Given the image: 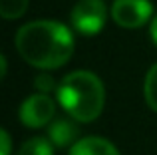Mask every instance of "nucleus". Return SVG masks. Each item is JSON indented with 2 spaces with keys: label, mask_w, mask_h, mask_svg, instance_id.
I'll return each instance as SVG.
<instances>
[{
  "label": "nucleus",
  "mask_w": 157,
  "mask_h": 155,
  "mask_svg": "<svg viewBox=\"0 0 157 155\" xmlns=\"http://www.w3.org/2000/svg\"><path fill=\"white\" fill-rule=\"evenodd\" d=\"M80 129L76 125V119H54L48 125V139L52 141L54 147H70L80 141Z\"/></svg>",
  "instance_id": "6"
},
{
  "label": "nucleus",
  "mask_w": 157,
  "mask_h": 155,
  "mask_svg": "<svg viewBox=\"0 0 157 155\" xmlns=\"http://www.w3.org/2000/svg\"><path fill=\"white\" fill-rule=\"evenodd\" d=\"M34 85H36V89H38L40 93H46V96L52 92V89H58V85H56V81H54V78H52V76H48L46 72H44V74H38V76H36Z\"/></svg>",
  "instance_id": "11"
},
{
  "label": "nucleus",
  "mask_w": 157,
  "mask_h": 155,
  "mask_svg": "<svg viewBox=\"0 0 157 155\" xmlns=\"http://www.w3.org/2000/svg\"><path fill=\"white\" fill-rule=\"evenodd\" d=\"M153 16V6L149 0H113L111 18L123 28H139Z\"/></svg>",
  "instance_id": "4"
},
{
  "label": "nucleus",
  "mask_w": 157,
  "mask_h": 155,
  "mask_svg": "<svg viewBox=\"0 0 157 155\" xmlns=\"http://www.w3.org/2000/svg\"><path fill=\"white\" fill-rule=\"evenodd\" d=\"M14 46L30 66L40 70L60 68L74 54V36L56 20H34L16 32Z\"/></svg>",
  "instance_id": "1"
},
{
  "label": "nucleus",
  "mask_w": 157,
  "mask_h": 155,
  "mask_svg": "<svg viewBox=\"0 0 157 155\" xmlns=\"http://www.w3.org/2000/svg\"><path fill=\"white\" fill-rule=\"evenodd\" d=\"M28 10V0H0V16L6 20L20 18Z\"/></svg>",
  "instance_id": "10"
},
{
  "label": "nucleus",
  "mask_w": 157,
  "mask_h": 155,
  "mask_svg": "<svg viewBox=\"0 0 157 155\" xmlns=\"http://www.w3.org/2000/svg\"><path fill=\"white\" fill-rule=\"evenodd\" d=\"M107 6L104 0H78L72 8V26L84 36H94L104 28Z\"/></svg>",
  "instance_id": "3"
},
{
  "label": "nucleus",
  "mask_w": 157,
  "mask_h": 155,
  "mask_svg": "<svg viewBox=\"0 0 157 155\" xmlns=\"http://www.w3.org/2000/svg\"><path fill=\"white\" fill-rule=\"evenodd\" d=\"M56 104L46 93H32L20 105V121L26 127H44L52 123Z\"/></svg>",
  "instance_id": "5"
},
{
  "label": "nucleus",
  "mask_w": 157,
  "mask_h": 155,
  "mask_svg": "<svg viewBox=\"0 0 157 155\" xmlns=\"http://www.w3.org/2000/svg\"><path fill=\"white\" fill-rule=\"evenodd\" d=\"M143 96L153 112H157V62L147 70L145 81H143Z\"/></svg>",
  "instance_id": "9"
},
{
  "label": "nucleus",
  "mask_w": 157,
  "mask_h": 155,
  "mask_svg": "<svg viewBox=\"0 0 157 155\" xmlns=\"http://www.w3.org/2000/svg\"><path fill=\"white\" fill-rule=\"evenodd\" d=\"M149 34H151V40L155 42V46H157V16L153 20H151V28H149Z\"/></svg>",
  "instance_id": "13"
},
{
  "label": "nucleus",
  "mask_w": 157,
  "mask_h": 155,
  "mask_svg": "<svg viewBox=\"0 0 157 155\" xmlns=\"http://www.w3.org/2000/svg\"><path fill=\"white\" fill-rule=\"evenodd\" d=\"M0 143H2V153H0V155H10L12 141H10V135H8L6 129H2V131H0Z\"/></svg>",
  "instance_id": "12"
},
{
  "label": "nucleus",
  "mask_w": 157,
  "mask_h": 155,
  "mask_svg": "<svg viewBox=\"0 0 157 155\" xmlns=\"http://www.w3.org/2000/svg\"><path fill=\"white\" fill-rule=\"evenodd\" d=\"M70 155H119V151L111 141L105 139V137L88 135V137H82V139L70 149Z\"/></svg>",
  "instance_id": "7"
},
{
  "label": "nucleus",
  "mask_w": 157,
  "mask_h": 155,
  "mask_svg": "<svg viewBox=\"0 0 157 155\" xmlns=\"http://www.w3.org/2000/svg\"><path fill=\"white\" fill-rule=\"evenodd\" d=\"M0 76H2V78L6 76V56H4V54L0 56Z\"/></svg>",
  "instance_id": "14"
},
{
  "label": "nucleus",
  "mask_w": 157,
  "mask_h": 155,
  "mask_svg": "<svg viewBox=\"0 0 157 155\" xmlns=\"http://www.w3.org/2000/svg\"><path fill=\"white\" fill-rule=\"evenodd\" d=\"M56 93L64 112L80 123L98 119L105 104L104 84L90 70H76L66 74L58 84Z\"/></svg>",
  "instance_id": "2"
},
{
  "label": "nucleus",
  "mask_w": 157,
  "mask_h": 155,
  "mask_svg": "<svg viewBox=\"0 0 157 155\" xmlns=\"http://www.w3.org/2000/svg\"><path fill=\"white\" fill-rule=\"evenodd\" d=\"M18 155H54V145L48 137H30L18 149Z\"/></svg>",
  "instance_id": "8"
}]
</instances>
